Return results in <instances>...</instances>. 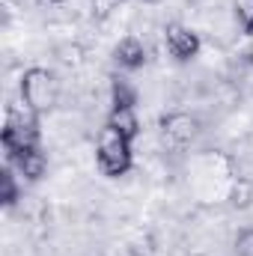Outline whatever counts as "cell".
I'll return each instance as SVG.
<instances>
[{
	"label": "cell",
	"mask_w": 253,
	"mask_h": 256,
	"mask_svg": "<svg viewBox=\"0 0 253 256\" xmlns=\"http://www.w3.org/2000/svg\"><path fill=\"white\" fill-rule=\"evenodd\" d=\"M96 161L102 167L104 176H126L134 164V152H131V140H126L116 128H110L104 122V128L98 131V143H96Z\"/></svg>",
	"instance_id": "obj_1"
},
{
	"label": "cell",
	"mask_w": 253,
	"mask_h": 256,
	"mask_svg": "<svg viewBox=\"0 0 253 256\" xmlns=\"http://www.w3.org/2000/svg\"><path fill=\"white\" fill-rule=\"evenodd\" d=\"M21 98L27 104H33L39 114H48L57 104V98H60V90H57L54 74L48 68H39V66L27 68L21 74Z\"/></svg>",
	"instance_id": "obj_2"
},
{
	"label": "cell",
	"mask_w": 253,
	"mask_h": 256,
	"mask_svg": "<svg viewBox=\"0 0 253 256\" xmlns=\"http://www.w3.org/2000/svg\"><path fill=\"white\" fill-rule=\"evenodd\" d=\"M200 122L196 116H190L185 110H173L161 120V134H164V143H170L173 149H185L190 140L196 137Z\"/></svg>",
	"instance_id": "obj_3"
},
{
	"label": "cell",
	"mask_w": 253,
	"mask_h": 256,
	"mask_svg": "<svg viewBox=\"0 0 253 256\" xmlns=\"http://www.w3.org/2000/svg\"><path fill=\"white\" fill-rule=\"evenodd\" d=\"M164 45H167L170 57H176L179 63H190L200 54V48H202L200 36L190 27H185V24H170L164 30Z\"/></svg>",
	"instance_id": "obj_4"
},
{
	"label": "cell",
	"mask_w": 253,
	"mask_h": 256,
	"mask_svg": "<svg viewBox=\"0 0 253 256\" xmlns=\"http://www.w3.org/2000/svg\"><path fill=\"white\" fill-rule=\"evenodd\" d=\"M6 164H12V167H15V173H18V176H24L27 182H39V179L45 176V170H48V158H45V152H42L39 146L24 149L21 155H15V158H12V161H6Z\"/></svg>",
	"instance_id": "obj_5"
},
{
	"label": "cell",
	"mask_w": 253,
	"mask_h": 256,
	"mask_svg": "<svg viewBox=\"0 0 253 256\" xmlns=\"http://www.w3.org/2000/svg\"><path fill=\"white\" fill-rule=\"evenodd\" d=\"M114 60L128 68V72H134V68H143L146 63V45L137 39V36H126L120 45H116V51H114Z\"/></svg>",
	"instance_id": "obj_6"
},
{
	"label": "cell",
	"mask_w": 253,
	"mask_h": 256,
	"mask_svg": "<svg viewBox=\"0 0 253 256\" xmlns=\"http://www.w3.org/2000/svg\"><path fill=\"white\" fill-rule=\"evenodd\" d=\"M108 126L116 128L126 140H137L140 137V120H137V110L134 108H110V116H108Z\"/></svg>",
	"instance_id": "obj_7"
},
{
	"label": "cell",
	"mask_w": 253,
	"mask_h": 256,
	"mask_svg": "<svg viewBox=\"0 0 253 256\" xmlns=\"http://www.w3.org/2000/svg\"><path fill=\"white\" fill-rule=\"evenodd\" d=\"M110 108H137V90L122 74L110 78Z\"/></svg>",
	"instance_id": "obj_8"
},
{
	"label": "cell",
	"mask_w": 253,
	"mask_h": 256,
	"mask_svg": "<svg viewBox=\"0 0 253 256\" xmlns=\"http://www.w3.org/2000/svg\"><path fill=\"white\" fill-rule=\"evenodd\" d=\"M18 196H21V188H18L15 167H12V164H6V167L0 170V202H3L6 208H12V206L18 202Z\"/></svg>",
	"instance_id": "obj_9"
},
{
	"label": "cell",
	"mask_w": 253,
	"mask_h": 256,
	"mask_svg": "<svg viewBox=\"0 0 253 256\" xmlns=\"http://www.w3.org/2000/svg\"><path fill=\"white\" fill-rule=\"evenodd\" d=\"M236 21L248 36H253V0H236Z\"/></svg>",
	"instance_id": "obj_10"
},
{
	"label": "cell",
	"mask_w": 253,
	"mask_h": 256,
	"mask_svg": "<svg viewBox=\"0 0 253 256\" xmlns=\"http://www.w3.org/2000/svg\"><path fill=\"white\" fill-rule=\"evenodd\" d=\"M250 202H253V182L238 179V185L232 188V206L236 208H248Z\"/></svg>",
	"instance_id": "obj_11"
},
{
	"label": "cell",
	"mask_w": 253,
	"mask_h": 256,
	"mask_svg": "<svg viewBox=\"0 0 253 256\" xmlns=\"http://www.w3.org/2000/svg\"><path fill=\"white\" fill-rule=\"evenodd\" d=\"M236 256H253V226L236 236Z\"/></svg>",
	"instance_id": "obj_12"
},
{
	"label": "cell",
	"mask_w": 253,
	"mask_h": 256,
	"mask_svg": "<svg viewBox=\"0 0 253 256\" xmlns=\"http://www.w3.org/2000/svg\"><path fill=\"white\" fill-rule=\"evenodd\" d=\"M90 6H92L96 18H104V15H110V12L120 6V0H90Z\"/></svg>",
	"instance_id": "obj_13"
},
{
	"label": "cell",
	"mask_w": 253,
	"mask_h": 256,
	"mask_svg": "<svg viewBox=\"0 0 253 256\" xmlns=\"http://www.w3.org/2000/svg\"><path fill=\"white\" fill-rule=\"evenodd\" d=\"M42 3H63V0H42Z\"/></svg>",
	"instance_id": "obj_14"
}]
</instances>
